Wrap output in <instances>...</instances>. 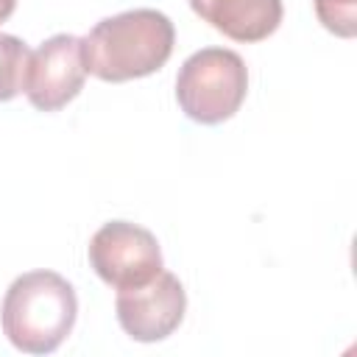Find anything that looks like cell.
Here are the masks:
<instances>
[{
	"label": "cell",
	"mask_w": 357,
	"mask_h": 357,
	"mask_svg": "<svg viewBox=\"0 0 357 357\" xmlns=\"http://www.w3.org/2000/svg\"><path fill=\"white\" fill-rule=\"evenodd\" d=\"M245 92V61L226 47H204L192 53L176 75V100L181 112L204 126H218L234 117Z\"/></svg>",
	"instance_id": "obj_3"
},
{
	"label": "cell",
	"mask_w": 357,
	"mask_h": 357,
	"mask_svg": "<svg viewBox=\"0 0 357 357\" xmlns=\"http://www.w3.org/2000/svg\"><path fill=\"white\" fill-rule=\"evenodd\" d=\"M315 14L335 36L351 39L357 33V0H315Z\"/></svg>",
	"instance_id": "obj_9"
},
{
	"label": "cell",
	"mask_w": 357,
	"mask_h": 357,
	"mask_svg": "<svg viewBox=\"0 0 357 357\" xmlns=\"http://www.w3.org/2000/svg\"><path fill=\"white\" fill-rule=\"evenodd\" d=\"M31 50L22 39L11 33H0V103L17 98L25 89Z\"/></svg>",
	"instance_id": "obj_8"
},
{
	"label": "cell",
	"mask_w": 357,
	"mask_h": 357,
	"mask_svg": "<svg viewBox=\"0 0 357 357\" xmlns=\"http://www.w3.org/2000/svg\"><path fill=\"white\" fill-rule=\"evenodd\" d=\"M92 271L114 290L139 287L162 271V251L156 237L128 220H112L89 240Z\"/></svg>",
	"instance_id": "obj_4"
},
{
	"label": "cell",
	"mask_w": 357,
	"mask_h": 357,
	"mask_svg": "<svg viewBox=\"0 0 357 357\" xmlns=\"http://www.w3.org/2000/svg\"><path fill=\"white\" fill-rule=\"evenodd\" d=\"M117 321L126 335L139 343L165 340L178 329L187 310V293L170 271H159L151 282L139 287L117 290Z\"/></svg>",
	"instance_id": "obj_5"
},
{
	"label": "cell",
	"mask_w": 357,
	"mask_h": 357,
	"mask_svg": "<svg viewBox=\"0 0 357 357\" xmlns=\"http://www.w3.org/2000/svg\"><path fill=\"white\" fill-rule=\"evenodd\" d=\"M75 315V290L53 271H31L17 276L8 284L0 307L3 335L25 354L56 351L73 332Z\"/></svg>",
	"instance_id": "obj_2"
},
{
	"label": "cell",
	"mask_w": 357,
	"mask_h": 357,
	"mask_svg": "<svg viewBox=\"0 0 357 357\" xmlns=\"http://www.w3.org/2000/svg\"><path fill=\"white\" fill-rule=\"evenodd\" d=\"M192 11L234 42L268 39L284 14L282 0H190Z\"/></svg>",
	"instance_id": "obj_7"
},
{
	"label": "cell",
	"mask_w": 357,
	"mask_h": 357,
	"mask_svg": "<svg viewBox=\"0 0 357 357\" xmlns=\"http://www.w3.org/2000/svg\"><path fill=\"white\" fill-rule=\"evenodd\" d=\"M176 28L156 8H134L100 20L81 39L86 73L100 81L123 84L162 70L173 53Z\"/></svg>",
	"instance_id": "obj_1"
},
{
	"label": "cell",
	"mask_w": 357,
	"mask_h": 357,
	"mask_svg": "<svg viewBox=\"0 0 357 357\" xmlns=\"http://www.w3.org/2000/svg\"><path fill=\"white\" fill-rule=\"evenodd\" d=\"M17 8V0H0V22H6Z\"/></svg>",
	"instance_id": "obj_10"
},
{
	"label": "cell",
	"mask_w": 357,
	"mask_h": 357,
	"mask_svg": "<svg viewBox=\"0 0 357 357\" xmlns=\"http://www.w3.org/2000/svg\"><path fill=\"white\" fill-rule=\"evenodd\" d=\"M86 67L81 59V39L56 33L45 39L28 59L25 95L39 112H59L84 89Z\"/></svg>",
	"instance_id": "obj_6"
}]
</instances>
